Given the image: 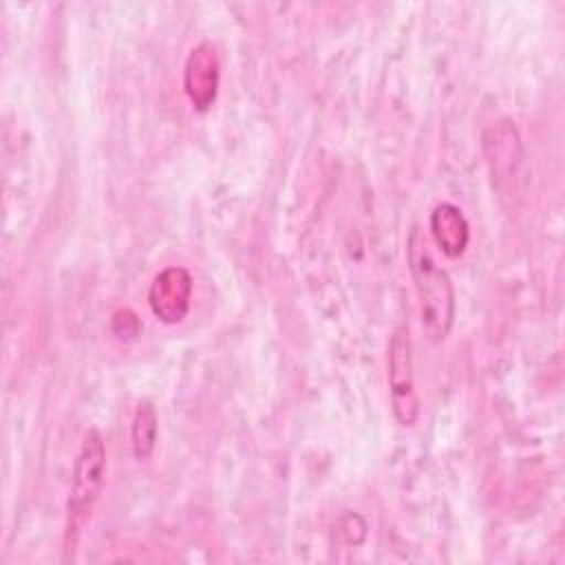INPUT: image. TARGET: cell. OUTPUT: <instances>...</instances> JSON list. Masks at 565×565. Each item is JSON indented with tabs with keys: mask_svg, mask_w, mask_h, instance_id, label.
Instances as JSON below:
<instances>
[{
	"mask_svg": "<svg viewBox=\"0 0 565 565\" xmlns=\"http://www.w3.org/2000/svg\"><path fill=\"white\" fill-rule=\"evenodd\" d=\"M408 263L419 296L422 327L433 342H441L455 320V287L450 276L430 258L417 227L408 236Z\"/></svg>",
	"mask_w": 565,
	"mask_h": 565,
	"instance_id": "obj_1",
	"label": "cell"
},
{
	"mask_svg": "<svg viewBox=\"0 0 565 565\" xmlns=\"http://www.w3.org/2000/svg\"><path fill=\"white\" fill-rule=\"evenodd\" d=\"M106 475V446L99 430L88 428L75 457L68 499H66V552L75 547L82 525L88 521Z\"/></svg>",
	"mask_w": 565,
	"mask_h": 565,
	"instance_id": "obj_2",
	"label": "cell"
},
{
	"mask_svg": "<svg viewBox=\"0 0 565 565\" xmlns=\"http://www.w3.org/2000/svg\"><path fill=\"white\" fill-rule=\"evenodd\" d=\"M388 388L393 415L402 426H413L419 415V399L413 375V344L408 324H399L388 342Z\"/></svg>",
	"mask_w": 565,
	"mask_h": 565,
	"instance_id": "obj_3",
	"label": "cell"
},
{
	"mask_svg": "<svg viewBox=\"0 0 565 565\" xmlns=\"http://www.w3.org/2000/svg\"><path fill=\"white\" fill-rule=\"evenodd\" d=\"M192 298V274L181 267L172 265L161 269L148 291V305L157 320L163 324H179L190 311Z\"/></svg>",
	"mask_w": 565,
	"mask_h": 565,
	"instance_id": "obj_4",
	"label": "cell"
},
{
	"mask_svg": "<svg viewBox=\"0 0 565 565\" xmlns=\"http://www.w3.org/2000/svg\"><path fill=\"white\" fill-rule=\"evenodd\" d=\"M221 82V62L216 46L212 42H201L194 46L183 66V88L196 113L210 110L216 102Z\"/></svg>",
	"mask_w": 565,
	"mask_h": 565,
	"instance_id": "obj_5",
	"label": "cell"
},
{
	"mask_svg": "<svg viewBox=\"0 0 565 565\" xmlns=\"http://www.w3.org/2000/svg\"><path fill=\"white\" fill-rule=\"evenodd\" d=\"M430 234L448 258H459L470 241V227L461 210L452 203H439L430 212Z\"/></svg>",
	"mask_w": 565,
	"mask_h": 565,
	"instance_id": "obj_6",
	"label": "cell"
},
{
	"mask_svg": "<svg viewBox=\"0 0 565 565\" xmlns=\"http://www.w3.org/2000/svg\"><path fill=\"white\" fill-rule=\"evenodd\" d=\"M130 444L132 455L139 461H146L157 444V411L150 402H139L135 408L132 426H130Z\"/></svg>",
	"mask_w": 565,
	"mask_h": 565,
	"instance_id": "obj_7",
	"label": "cell"
},
{
	"mask_svg": "<svg viewBox=\"0 0 565 565\" xmlns=\"http://www.w3.org/2000/svg\"><path fill=\"white\" fill-rule=\"evenodd\" d=\"M113 333L119 338V340H135L139 335V329H141V322L139 318L135 316V311L130 309H119L113 313Z\"/></svg>",
	"mask_w": 565,
	"mask_h": 565,
	"instance_id": "obj_8",
	"label": "cell"
}]
</instances>
